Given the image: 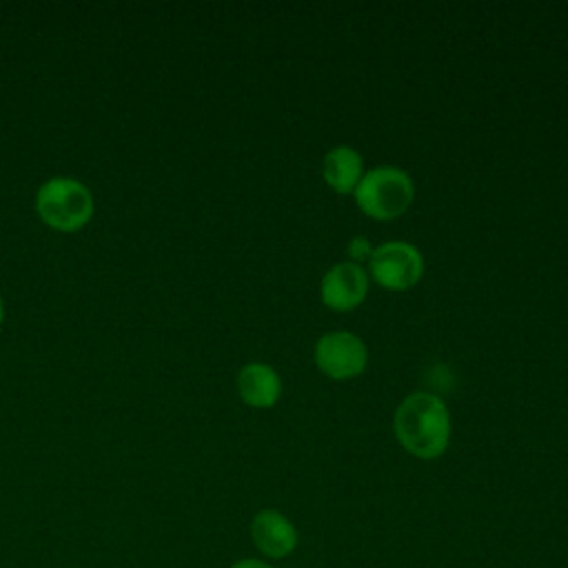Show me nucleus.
<instances>
[{
	"instance_id": "9d476101",
	"label": "nucleus",
	"mask_w": 568,
	"mask_h": 568,
	"mask_svg": "<svg viewBox=\"0 0 568 568\" xmlns=\"http://www.w3.org/2000/svg\"><path fill=\"white\" fill-rule=\"evenodd\" d=\"M348 253H351V257H366L371 253L368 240L366 237H355L348 246Z\"/></svg>"
},
{
	"instance_id": "f8f14e48",
	"label": "nucleus",
	"mask_w": 568,
	"mask_h": 568,
	"mask_svg": "<svg viewBox=\"0 0 568 568\" xmlns=\"http://www.w3.org/2000/svg\"><path fill=\"white\" fill-rule=\"evenodd\" d=\"M2 317H4V306H2V297H0V322H2Z\"/></svg>"
},
{
	"instance_id": "20e7f679",
	"label": "nucleus",
	"mask_w": 568,
	"mask_h": 568,
	"mask_svg": "<svg viewBox=\"0 0 568 568\" xmlns=\"http://www.w3.org/2000/svg\"><path fill=\"white\" fill-rule=\"evenodd\" d=\"M373 277L393 291H404L417 284L424 271L422 253L408 242H386L371 253Z\"/></svg>"
},
{
	"instance_id": "9b49d317",
	"label": "nucleus",
	"mask_w": 568,
	"mask_h": 568,
	"mask_svg": "<svg viewBox=\"0 0 568 568\" xmlns=\"http://www.w3.org/2000/svg\"><path fill=\"white\" fill-rule=\"evenodd\" d=\"M229 568H271V566H268V564H264V561L244 559V561H237V564H233V566H229Z\"/></svg>"
},
{
	"instance_id": "39448f33",
	"label": "nucleus",
	"mask_w": 568,
	"mask_h": 568,
	"mask_svg": "<svg viewBox=\"0 0 568 568\" xmlns=\"http://www.w3.org/2000/svg\"><path fill=\"white\" fill-rule=\"evenodd\" d=\"M368 359L364 342L348 331H333L320 337L315 346L317 366L333 379H348L364 371Z\"/></svg>"
},
{
	"instance_id": "0eeeda50",
	"label": "nucleus",
	"mask_w": 568,
	"mask_h": 568,
	"mask_svg": "<svg viewBox=\"0 0 568 568\" xmlns=\"http://www.w3.org/2000/svg\"><path fill=\"white\" fill-rule=\"evenodd\" d=\"M253 544L268 557H286L295 544L297 532L293 524L277 510H260L251 524Z\"/></svg>"
},
{
	"instance_id": "6e6552de",
	"label": "nucleus",
	"mask_w": 568,
	"mask_h": 568,
	"mask_svg": "<svg viewBox=\"0 0 568 568\" xmlns=\"http://www.w3.org/2000/svg\"><path fill=\"white\" fill-rule=\"evenodd\" d=\"M237 390H240V395L246 404L264 408V406H271V404L277 402L280 390H282V382L268 364L253 362V364H246L240 371Z\"/></svg>"
},
{
	"instance_id": "f257e3e1",
	"label": "nucleus",
	"mask_w": 568,
	"mask_h": 568,
	"mask_svg": "<svg viewBox=\"0 0 568 568\" xmlns=\"http://www.w3.org/2000/svg\"><path fill=\"white\" fill-rule=\"evenodd\" d=\"M393 428L408 453L422 459H433L446 450L450 415L437 395L413 393L397 406Z\"/></svg>"
},
{
	"instance_id": "1a4fd4ad",
	"label": "nucleus",
	"mask_w": 568,
	"mask_h": 568,
	"mask_svg": "<svg viewBox=\"0 0 568 568\" xmlns=\"http://www.w3.org/2000/svg\"><path fill=\"white\" fill-rule=\"evenodd\" d=\"M322 175L337 193H348L362 180V155L351 146H335L324 155Z\"/></svg>"
},
{
	"instance_id": "423d86ee",
	"label": "nucleus",
	"mask_w": 568,
	"mask_h": 568,
	"mask_svg": "<svg viewBox=\"0 0 568 568\" xmlns=\"http://www.w3.org/2000/svg\"><path fill=\"white\" fill-rule=\"evenodd\" d=\"M368 291V277L355 262H339L331 266L322 280V300L335 311L355 308Z\"/></svg>"
},
{
	"instance_id": "f03ea898",
	"label": "nucleus",
	"mask_w": 568,
	"mask_h": 568,
	"mask_svg": "<svg viewBox=\"0 0 568 568\" xmlns=\"http://www.w3.org/2000/svg\"><path fill=\"white\" fill-rule=\"evenodd\" d=\"M355 200L371 217H397L413 202V180L399 166H375L362 175L355 186Z\"/></svg>"
},
{
	"instance_id": "7ed1b4c3",
	"label": "nucleus",
	"mask_w": 568,
	"mask_h": 568,
	"mask_svg": "<svg viewBox=\"0 0 568 568\" xmlns=\"http://www.w3.org/2000/svg\"><path fill=\"white\" fill-rule=\"evenodd\" d=\"M40 217L58 231H75L84 226L93 213L91 191L73 178H51L36 195Z\"/></svg>"
}]
</instances>
